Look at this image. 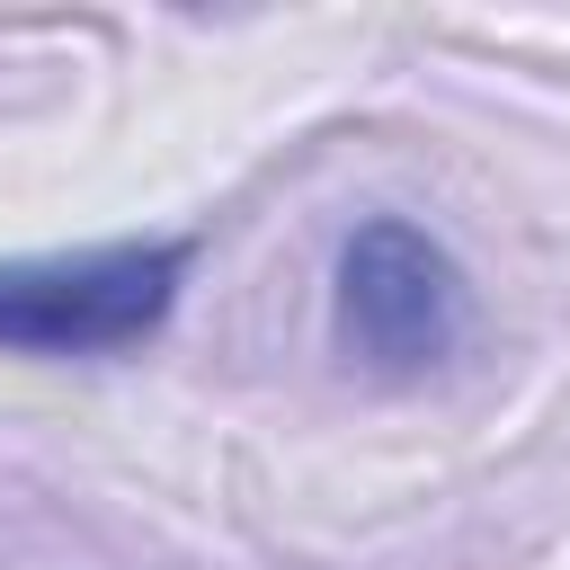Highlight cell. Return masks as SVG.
Returning <instances> with one entry per match:
<instances>
[{
  "mask_svg": "<svg viewBox=\"0 0 570 570\" xmlns=\"http://www.w3.org/2000/svg\"><path fill=\"white\" fill-rule=\"evenodd\" d=\"M472 330V276L463 258L410 223V214H365L338 240L330 267V338L347 365H365L374 383H410L428 365H445Z\"/></svg>",
  "mask_w": 570,
  "mask_h": 570,
  "instance_id": "obj_1",
  "label": "cell"
},
{
  "mask_svg": "<svg viewBox=\"0 0 570 570\" xmlns=\"http://www.w3.org/2000/svg\"><path fill=\"white\" fill-rule=\"evenodd\" d=\"M187 267H196L187 232L0 258V347L9 356H125L178 312Z\"/></svg>",
  "mask_w": 570,
  "mask_h": 570,
  "instance_id": "obj_2",
  "label": "cell"
}]
</instances>
